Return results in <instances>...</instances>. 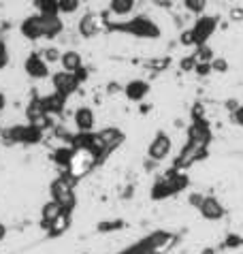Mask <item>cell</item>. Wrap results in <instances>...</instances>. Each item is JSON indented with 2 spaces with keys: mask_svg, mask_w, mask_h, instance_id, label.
Instances as JSON below:
<instances>
[{
  "mask_svg": "<svg viewBox=\"0 0 243 254\" xmlns=\"http://www.w3.org/2000/svg\"><path fill=\"white\" fill-rule=\"evenodd\" d=\"M218 28V17H211V15H201L196 19L194 28H192V37H194V45H207V41Z\"/></svg>",
  "mask_w": 243,
  "mask_h": 254,
  "instance_id": "8992f818",
  "label": "cell"
},
{
  "mask_svg": "<svg viewBox=\"0 0 243 254\" xmlns=\"http://www.w3.org/2000/svg\"><path fill=\"white\" fill-rule=\"evenodd\" d=\"M96 32H98L96 17L92 15V13L83 15V19L79 22V34H81V37H85V39H92V37H96Z\"/></svg>",
  "mask_w": 243,
  "mask_h": 254,
  "instance_id": "44dd1931",
  "label": "cell"
},
{
  "mask_svg": "<svg viewBox=\"0 0 243 254\" xmlns=\"http://www.w3.org/2000/svg\"><path fill=\"white\" fill-rule=\"evenodd\" d=\"M156 4L158 6H171V2H167V0H156Z\"/></svg>",
  "mask_w": 243,
  "mask_h": 254,
  "instance_id": "bcb514c9",
  "label": "cell"
},
{
  "mask_svg": "<svg viewBox=\"0 0 243 254\" xmlns=\"http://www.w3.org/2000/svg\"><path fill=\"white\" fill-rule=\"evenodd\" d=\"M6 64H9V54H6V45H4V41L0 39V68H4Z\"/></svg>",
  "mask_w": 243,
  "mask_h": 254,
  "instance_id": "836d02e7",
  "label": "cell"
},
{
  "mask_svg": "<svg viewBox=\"0 0 243 254\" xmlns=\"http://www.w3.org/2000/svg\"><path fill=\"white\" fill-rule=\"evenodd\" d=\"M96 137L101 139V143L105 145L107 154H109L113 147H118V145L122 143V139H124V135H122L118 128H105V130H101V132H96Z\"/></svg>",
  "mask_w": 243,
  "mask_h": 254,
  "instance_id": "e0dca14e",
  "label": "cell"
},
{
  "mask_svg": "<svg viewBox=\"0 0 243 254\" xmlns=\"http://www.w3.org/2000/svg\"><path fill=\"white\" fill-rule=\"evenodd\" d=\"M73 75H75V79L79 81V83H81V81H85V77H88V73H85V68H83V66H81L79 70H75Z\"/></svg>",
  "mask_w": 243,
  "mask_h": 254,
  "instance_id": "ab89813d",
  "label": "cell"
},
{
  "mask_svg": "<svg viewBox=\"0 0 243 254\" xmlns=\"http://www.w3.org/2000/svg\"><path fill=\"white\" fill-rule=\"evenodd\" d=\"M68 218H70V216H62V218H60V220H58V222H56V224H54V227H52V229H49V235H52V237H56V235H60V233H62L64 229H66V227H68Z\"/></svg>",
  "mask_w": 243,
  "mask_h": 254,
  "instance_id": "4dcf8cb0",
  "label": "cell"
},
{
  "mask_svg": "<svg viewBox=\"0 0 243 254\" xmlns=\"http://www.w3.org/2000/svg\"><path fill=\"white\" fill-rule=\"evenodd\" d=\"M198 64V60H196V56H190V58H183L182 60V70H194Z\"/></svg>",
  "mask_w": 243,
  "mask_h": 254,
  "instance_id": "d6a6232c",
  "label": "cell"
},
{
  "mask_svg": "<svg viewBox=\"0 0 243 254\" xmlns=\"http://www.w3.org/2000/svg\"><path fill=\"white\" fill-rule=\"evenodd\" d=\"M233 120H235V124L243 126V105H239L237 111H233Z\"/></svg>",
  "mask_w": 243,
  "mask_h": 254,
  "instance_id": "f35d334b",
  "label": "cell"
},
{
  "mask_svg": "<svg viewBox=\"0 0 243 254\" xmlns=\"http://www.w3.org/2000/svg\"><path fill=\"white\" fill-rule=\"evenodd\" d=\"M4 235H6V227H4L2 222H0V242H2V239H4Z\"/></svg>",
  "mask_w": 243,
  "mask_h": 254,
  "instance_id": "ee69618b",
  "label": "cell"
},
{
  "mask_svg": "<svg viewBox=\"0 0 243 254\" xmlns=\"http://www.w3.org/2000/svg\"><path fill=\"white\" fill-rule=\"evenodd\" d=\"M188 201H190V205H192V207H201V205H203V201H205V196H203V194H198V192H192Z\"/></svg>",
  "mask_w": 243,
  "mask_h": 254,
  "instance_id": "d590c367",
  "label": "cell"
},
{
  "mask_svg": "<svg viewBox=\"0 0 243 254\" xmlns=\"http://www.w3.org/2000/svg\"><path fill=\"white\" fill-rule=\"evenodd\" d=\"M34 4H37L41 17H58L60 15L58 0H37Z\"/></svg>",
  "mask_w": 243,
  "mask_h": 254,
  "instance_id": "7402d4cb",
  "label": "cell"
},
{
  "mask_svg": "<svg viewBox=\"0 0 243 254\" xmlns=\"http://www.w3.org/2000/svg\"><path fill=\"white\" fill-rule=\"evenodd\" d=\"M24 68L26 73L32 77V79H45V77L49 75V66L47 62L41 58V54H30L24 62Z\"/></svg>",
  "mask_w": 243,
  "mask_h": 254,
  "instance_id": "30bf717a",
  "label": "cell"
},
{
  "mask_svg": "<svg viewBox=\"0 0 243 254\" xmlns=\"http://www.w3.org/2000/svg\"><path fill=\"white\" fill-rule=\"evenodd\" d=\"M180 41H182V45H194V37H192V30H185L182 37H180Z\"/></svg>",
  "mask_w": 243,
  "mask_h": 254,
  "instance_id": "74e56055",
  "label": "cell"
},
{
  "mask_svg": "<svg viewBox=\"0 0 243 254\" xmlns=\"http://www.w3.org/2000/svg\"><path fill=\"white\" fill-rule=\"evenodd\" d=\"M147 92H149V86L143 79H134L130 83H126V88H124V94L128 96V101H134V103L143 101L147 96Z\"/></svg>",
  "mask_w": 243,
  "mask_h": 254,
  "instance_id": "9a60e30c",
  "label": "cell"
},
{
  "mask_svg": "<svg viewBox=\"0 0 243 254\" xmlns=\"http://www.w3.org/2000/svg\"><path fill=\"white\" fill-rule=\"evenodd\" d=\"M207 156V147H201V145H196V143H190L188 141V145L183 147V150L180 152V156L175 158V162H173V169L175 171H183V169H188V167H192L196 160H203Z\"/></svg>",
  "mask_w": 243,
  "mask_h": 254,
  "instance_id": "5b68a950",
  "label": "cell"
},
{
  "mask_svg": "<svg viewBox=\"0 0 243 254\" xmlns=\"http://www.w3.org/2000/svg\"><path fill=\"white\" fill-rule=\"evenodd\" d=\"M211 68L216 70V73H226V70H228V62L224 58H216L211 62Z\"/></svg>",
  "mask_w": 243,
  "mask_h": 254,
  "instance_id": "1f68e13d",
  "label": "cell"
},
{
  "mask_svg": "<svg viewBox=\"0 0 243 254\" xmlns=\"http://www.w3.org/2000/svg\"><path fill=\"white\" fill-rule=\"evenodd\" d=\"M62 216H64V211H62V207L58 205V203H56V201H47L45 205H43V209H41V227L49 231Z\"/></svg>",
  "mask_w": 243,
  "mask_h": 254,
  "instance_id": "7c38bea8",
  "label": "cell"
},
{
  "mask_svg": "<svg viewBox=\"0 0 243 254\" xmlns=\"http://www.w3.org/2000/svg\"><path fill=\"white\" fill-rule=\"evenodd\" d=\"M201 116H203V107H201V105H196V107L192 109V118H194V120H203Z\"/></svg>",
  "mask_w": 243,
  "mask_h": 254,
  "instance_id": "60d3db41",
  "label": "cell"
},
{
  "mask_svg": "<svg viewBox=\"0 0 243 254\" xmlns=\"http://www.w3.org/2000/svg\"><path fill=\"white\" fill-rule=\"evenodd\" d=\"M41 105H43V111H45L47 116H58V114H62V111H64L66 96L54 92V94H49L45 98H41Z\"/></svg>",
  "mask_w": 243,
  "mask_h": 254,
  "instance_id": "5bb4252c",
  "label": "cell"
},
{
  "mask_svg": "<svg viewBox=\"0 0 243 254\" xmlns=\"http://www.w3.org/2000/svg\"><path fill=\"white\" fill-rule=\"evenodd\" d=\"M201 254H216V250H213V248H207V250H203Z\"/></svg>",
  "mask_w": 243,
  "mask_h": 254,
  "instance_id": "7dc6e473",
  "label": "cell"
},
{
  "mask_svg": "<svg viewBox=\"0 0 243 254\" xmlns=\"http://www.w3.org/2000/svg\"><path fill=\"white\" fill-rule=\"evenodd\" d=\"M211 64H203V62H198V64H196V68H194V73L196 75H201V77H207V75H209L211 73Z\"/></svg>",
  "mask_w": 243,
  "mask_h": 254,
  "instance_id": "e575fe53",
  "label": "cell"
},
{
  "mask_svg": "<svg viewBox=\"0 0 243 254\" xmlns=\"http://www.w3.org/2000/svg\"><path fill=\"white\" fill-rule=\"evenodd\" d=\"M196 60L203 62V64H211L213 60H216V56H213V49L209 45H201L196 52Z\"/></svg>",
  "mask_w": 243,
  "mask_h": 254,
  "instance_id": "484cf974",
  "label": "cell"
},
{
  "mask_svg": "<svg viewBox=\"0 0 243 254\" xmlns=\"http://www.w3.org/2000/svg\"><path fill=\"white\" fill-rule=\"evenodd\" d=\"M58 6H60V13H75L79 9V2L77 0H58Z\"/></svg>",
  "mask_w": 243,
  "mask_h": 254,
  "instance_id": "f546056e",
  "label": "cell"
},
{
  "mask_svg": "<svg viewBox=\"0 0 243 254\" xmlns=\"http://www.w3.org/2000/svg\"><path fill=\"white\" fill-rule=\"evenodd\" d=\"M198 211H201V216L205 220H220V218H224V207L216 196H205V201H203V205L198 207Z\"/></svg>",
  "mask_w": 243,
  "mask_h": 254,
  "instance_id": "4fadbf2b",
  "label": "cell"
},
{
  "mask_svg": "<svg viewBox=\"0 0 243 254\" xmlns=\"http://www.w3.org/2000/svg\"><path fill=\"white\" fill-rule=\"evenodd\" d=\"M113 229H122V222L116 220V222H103V224H98V231H113Z\"/></svg>",
  "mask_w": 243,
  "mask_h": 254,
  "instance_id": "8d00e7d4",
  "label": "cell"
},
{
  "mask_svg": "<svg viewBox=\"0 0 243 254\" xmlns=\"http://www.w3.org/2000/svg\"><path fill=\"white\" fill-rule=\"evenodd\" d=\"M188 186V178H185L183 173L175 171V169H171V171L164 175V180L156 182L154 188H152V199L154 201H162V199H169V196L177 194L180 190H185Z\"/></svg>",
  "mask_w": 243,
  "mask_h": 254,
  "instance_id": "6da1fadb",
  "label": "cell"
},
{
  "mask_svg": "<svg viewBox=\"0 0 243 254\" xmlns=\"http://www.w3.org/2000/svg\"><path fill=\"white\" fill-rule=\"evenodd\" d=\"M226 107L231 109V111H237V107H239V103L237 101H226Z\"/></svg>",
  "mask_w": 243,
  "mask_h": 254,
  "instance_id": "b9f144b4",
  "label": "cell"
},
{
  "mask_svg": "<svg viewBox=\"0 0 243 254\" xmlns=\"http://www.w3.org/2000/svg\"><path fill=\"white\" fill-rule=\"evenodd\" d=\"M111 28L113 30L130 32L132 37H139V39H158L160 37V28L145 15H139V17H134V19H130V22H126V24H116Z\"/></svg>",
  "mask_w": 243,
  "mask_h": 254,
  "instance_id": "3957f363",
  "label": "cell"
},
{
  "mask_svg": "<svg viewBox=\"0 0 243 254\" xmlns=\"http://www.w3.org/2000/svg\"><path fill=\"white\" fill-rule=\"evenodd\" d=\"M185 9H188L190 13H196V15H203L205 9H207V2L205 0H185Z\"/></svg>",
  "mask_w": 243,
  "mask_h": 254,
  "instance_id": "4316f807",
  "label": "cell"
},
{
  "mask_svg": "<svg viewBox=\"0 0 243 254\" xmlns=\"http://www.w3.org/2000/svg\"><path fill=\"white\" fill-rule=\"evenodd\" d=\"M4 105H6V96H4L2 92H0V111L4 109Z\"/></svg>",
  "mask_w": 243,
  "mask_h": 254,
  "instance_id": "f6af8a7d",
  "label": "cell"
},
{
  "mask_svg": "<svg viewBox=\"0 0 243 254\" xmlns=\"http://www.w3.org/2000/svg\"><path fill=\"white\" fill-rule=\"evenodd\" d=\"M52 81H54L56 92L62 94V96H66V98L73 92H77V88H79V81L75 79V75L66 73V70H58V73L52 77Z\"/></svg>",
  "mask_w": 243,
  "mask_h": 254,
  "instance_id": "ba28073f",
  "label": "cell"
},
{
  "mask_svg": "<svg viewBox=\"0 0 243 254\" xmlns=\"http://www.w3.org/2000/svg\"><path fill=\"white\" fill-rule=\"evenodd\" d=\"M75 126L79 128V132H90L94 126V111L90 107H79L75 111Z\"/></svg>",
  "mask_w": 243,
  "mask_h": 254,
  "instance_id": "2e32d148",
  "label": "cell"
},
{
  "mask_svg": "<svg viewBox=\"0 0 243 254\" xmlns=\"http://www.w3.org/2000/svg\"><path fill=\"white\" fill-rule=\"evenodd\" d=\"M109 9L116 13V15H128V13L134 9V2L132 0H111Z\"/></svg>",
  "mask_w": 243,
  "mask_h": 254,
  "instance_id": "d4e9b609",
  "label": "cell"
},
{
  "mask_svg": "<svg viewBox=\"0 0 243 254\" xmlns=\"http://www.w3.org/2000/svg\"><path fill=\"white\" fill-rule=\"evenodd\" d=\"M49 194H52V201H56L62 207L64 216L73 214V209L77 205V199H75V192H73V182H70L68 178L54 180L52 186H49Z\"/></svg>",
  "mask_w": 243,
  "mask_h": 254,
  "instance_id": "7a4b0ae2",
  "label": "cell"
},
{
  "mask_svg": "<svg viewBox=\"0 0 243 254\" xmlns=\"http://www.w3.org/2000/svg\"><path fill=\"white\" fill-rule=\"evenodd\" d=\"M39 54H41V58L45 60L47 64H49V62H58V60H62V54H60L56 47H47V49H43V52H39Z\"/></svg>",
  "mask_w": 243,
  "mask_h": 254,
  "instance_id": "83f0119b",
  "label": "cell"
},
{
  "mask_svg": "<svg viewBox=\"0 0 243 254\" xmlns=\"http://www.w3.org/2000/svg\"><path fill=\"white\" fill-rule=\"evenodd\" d=\"M226 246H239V237H228Z\"/></svg>",
  "mask_w": 243,
  "mask_h": 254,
  "instance_id": "7bdbcfd3",
  "label": "cell"
},
{
  "mask_svg": "<svg viewBox=\"0 0 243 254\" xmlns=\"http://www.w3.org/2000/svg\"><path fill=\"white\" fill-rule=\"evenodd\" d=\"M19 30H21V34H24L28 41L43 39V19H41V15H39V13H37V15H28L24 22H21Z\"/></svg>",
  "mask_w": 243,
  "mask_h": 254,
  "instance_id": "8fae6325",
  "label": "cell"
},
{
  "mask_svg": "<svg viewBox=\"0 0 243 254\" xmlns=\"http://www.w3.org/2000/svg\"><path fill=\"white\" fill-rule=\"evenodd\" d=\"M54 162H58V165H62V167H68L70 162H73V158H75V150L73 147H58V150L54 152Z\"/></svg>",
  "mask_w": 243,
  "mask_h": 254,
  "instance_id": "cb8c5ba5",
  "label": "cell"
},
{
  "mask_svg": "<svg viewBox=\"0 0 243 254\" xmlns=\"http://www.w3.org/2000/svg\"><path fill=\"white\" fill-rule=\"evenodd\" d=\"M188 139L190 143H196L201 147H207V143L211 141V128L205 120H194L188 128Z\"/></svg>",
  "mask_w": 243,
  "mask_h": 254,
  "instance_id": "9c48e42d",
  "label": "cell"
},
{
  "mask_svg": "<svg viewBox=\"0 0 243 254\" xmlns=\"http://www.w3.org/2000/svg\"><path fill=\"white\" fill-rule=\"evenodd\" d=\"M171 239H173V235H169V233H164V231H154V233H149L145 239H141V242L145 244L147 248H152L154 252H160L164 246L171 242Z\"/></svg>",
  "mask_w": 243,
  "mask_h": 254,
  "instance_id": "ac0fdd59",
  "label": "cell"
},
{
  "mask_svg": "<svg viewBox=\"0 0 243 254\" xmlns=\"http://www.w3.org/2000/svg\"><path fill=\"white\" fill-rule=\"evenodd\" d=\"M120 254H160V252H154L152 248H147L143 242H139V244H134L132 248H128V250H124V252H120Z\"/></svg>",
  "mask_w": 243,
  "mask_h": 254,
  "instance_id": "f1b7e54d",
  "label": "cell"
},
{
  "mask_svg": "<svg viewBox=\"0 0 243 254\" xmlns=\"http://www.w3.org/2000/svg\"><path fill=\"white\" fill-rule=\"evenodd\" d=\"M43 19V37L45 39H54L56 34L62 32V19L60 17H41Z\"/></svg>",
  "mask_w": 243,
  "mask_h": 254,
  "instance_id": "ffe728a7",
  "label": "cell"
},
{
  "mask_svg": "<svg viewBox=\"0 0 243 254\" xmlns=\"http://www.w3.org/2000/svg\"><path fill=\"white\" fill-rule=\"evenodd\" d=\"M171 150H173V141H171V137L167 135V132H158V135L154 137V141L149 143V150H147V156L152 160H164L171 154Z\"/></svg>",
  "mask_w": 243,
  "mask_h": 254,
  "instance_id": "52a82bcc",
  "label": "cell"
},
{
  "mask_svg": "<svg viewBox=\"0 0 243 254\" xmlns=\"http://www.w3.org/2000/svg\"><path fill=\"white\" fill-rule=\"evenodd\" d=\"M62 68L66 73H75L81 68V56L77 52H64L62 54Z\"/></svg>",
  "mask_w": 243,
  "mask_h": 254,
  "instance_id": "603a6c76",
  "label": "cell"
},
{
  "mask_svg": "<svg viewBox=\"0 0 243 254\" xmlns=\"http://www.w3.org/2000/svg\"><path fill=\"white\" fill-rule=\"evenodd\" d=\"M2 135L6 137V141H11V143L32 145V143H39L43 139V130L37 128V126H32V124H24V126H13L9 130H2Z\"/></svg>",
  "mask_w": 243,
  "mask_h": 254,
  "instance_id": "277c9868",
  "label": "cell"
},
{
  "mask_svg": "<svg viewBox=\"0 0 243 254\" xmlns=\"http://www.w3.org/2000/svg\"><path fill=\"white\" fill-rule=\"evenodd\" d=\"M26 116H28V124L32 126H39V122L43 118H47V114L43 111V105H41V98H34V101L26 107Z\"/></svg>",
  "mask_w": 243,
  "mask_h": 254,
  "instance_id": "d6986e66",
  "label": "cell"
}]
</instances>
